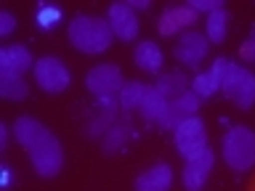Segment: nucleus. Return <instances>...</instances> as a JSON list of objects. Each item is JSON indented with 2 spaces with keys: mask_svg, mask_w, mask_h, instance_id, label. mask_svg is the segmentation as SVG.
<instances>
[{
  "mask_svg": "<svg viewBox=\"0 0 255 191\" xmlns=\"http://www.w3.org/2000/svg\"><path fill=\"white\" fill-rule=\"evenodd\" d=\"M11 130L16 135V141L27 149V157L40 178H53L56 173H61L64 149L59 138L43 122H37L35 117H19Z\"/></svg>",
  "mask_w": 255,
  "mask_h": 191,
  "instance_id": "f257e3e1",
  "label": "nucleus"
},
{
  "mask_svg": "<svg viewBox=\"0 0 255 191\" xmlns=\"http://www.w3.org/2000/svg\"><path fill=\"white\" fill-rule=\"evenodd\" d=\"M67 37L75 51L91 53V56L109 51L112 43H115V32H112L109 21L101 19V16H88V13H80L69 21Z\"/></svg>",
  "mask_w": 255,
  "mask_h": 191,
  "instance_id": "f03ea898",
  "label": "nucleus"
},
{
  "mask_svg": "<svg viewBox=\"0 0 255 191\" xmlns=\"http://www.w3.org/2000/svg\"><path fill=\"white\" fill-rule=\"evenodd\" d=\"M221 154L234 173H247L255 165V130L247 125H231L223 133Z\"/></svg>",
  "mask_w": 255,
  "mask_h": 191,
  "instance_id": "7ed1b4c3",
  "label": "nucleus"
},
{
  "mask_svg": "<svg viewBox=\"0 0 255 191\" xmlns=\"http://www.w3.org/2000/svg\"><path fill=\"white\" fill-rule=\"evenodd\" d=\"M221 93H226L239 109H250L255 103V75L247 67H242V64L229 61Z\"/></svg>",
  "mask_w": 255,
  "mask_h": 191,
  "instance_id": "20e7f679",
  "label": "nucleus"
},
{
  "mask_svg": "<svg viewBox=\"0 0 255 191\" xmlns=\"http://www.w3.org/2000/svg\"><path fill=\"white\" fill-rule=\"evenodd\" d=\"M125 80L117 64H96V67L85 75V88L91 91L99 101H109L117 98L123 91Z\"/></svg>",
  "mask_w": 255,
  "mask_h": 191,
  "instance_id": "39448f33",
  "label": "nucleus"
},
{
  "mask_svg": "<svg viewBox=\"0 0 255 191\" xmlns=\"http://www.w3.org/2000/svg\"><path fill=\"white\" fill-rule=\"evenodd\" d=\"M173 143H175L178 154L186 159V162L199 157L207 149V127H205V122L199 117H191V119H186V122H181L173 130Z\"/></svg>",
  "mask_w": 255,
  "mask_h": 191,
  "instance_id": "423d86ee",
  "label": "nucleus"
},
{
  "mask_svg": "<svg viewBox=\"0 0 255 191\" xmlns=\"http://www.w3.org/2000/svg\"><path fill=\"white\" fill-rule=\"evenodd\" d=\"M35 83L43 88L45 93H64L72 83V72L61 59L56 56H43V59L35 61Z\"/></svg>",
  "mask_w": 255,
  "mask_h": 191,
  "instance_id": "0eeeda50",
  "label": "nucleus"
},
{
  "mask_svg": "<svg viewBox=\"0 0 255 191\" xmlns=\"http://www.w3.org/2000/svg\"><path fill=\"white\" fill-rule=\"evenodd\" d=\"M207 53H210V40L205 37V32H197V29L183 32L178 37V43H175V48H173L175 61L183 64V67H189V69H197L199 64L207 59Z\"/></svg>",
  "mask_w": 255,
  "mask_h": 191,
  "instance_id": "6e6552de",
  "label": "nucleus"
},
{
  "mask_svg": "<svg viewBox=\"0 0 255 191\" xmlns=\"http://www.w3.org/2000/svg\"><path fill=\"white\" fill-rule=\"evenodd\" d=\"M107 21L115 32V37L123 40V43H130V40L138 37V13L130 8V3H123V0L112 3L107 11Z\"/></svg>",
  "mask_w": 255,
  "mask_h": 191,
  "instance_id": "1a4fd4ad",
  "label": "nucleus"
},
{
  "mask_svg": "<svg viewBox=\"0 0 255 191\" xmlns=\"http://www.w3.org/2000/svg\"><path fill=\"white\" fill-rule=\"evenodd\" d=\"M197 19H199V13L189 3L170 5L162 11V16H159L157 29H159V35H183V32L194 29Z\"/></svg>",
  "mask_w": 255,
  "mask_h": 191,
  "instance_id": "9d476101",
  "label": "nucleus"
},
{
  "mask_svg": "<svg viewBox=\"0 0 255 191\" xmlns=\"http://www.w3.org/2000/svg\"><path fill=\"white\" fill-rule=\"evenodd\" d=\"M215 167V154L210 149H205L199 157L189 159L186 165H183V173H181V181H183V189L186 191H202L207 178H210Z\"/></svg>",
  "mask_w": 255,
  "mask_h": 191,
  "instance_id": "9b49d317",
  "label": "nucleus"
},
{
  "mask_svg": "<svg viewBox=\"0 0 255 191\" xmlns=\"http://www.w3.org/2000/svg\"><path fill=\"white\" fill-rule=\"evenodd\" d=\"M199 101H202V98H199L194 91H189L186 96H181V98H175V101H167V111H165V117H162V122H159V127H162V130H175L181 122H186V119L197 117Z\"/></svg>",
  "mask_w": 255,
  "mask_h": 191,
  "instance_id": "f8f14e48",
  "label": "nucleus"
},
{
  "mask_svg": "<svg viewBox=\"0 0 255 191\" xmlns=\"http://www.w3.org/2000/svg\"><path fill=\"white\" fill-rule=\"evenodd\" d=\"M226 67H229V59H223V56L213 59V67L210 69L194 75V80H191V91H194L199 98H213V96L221 91V85H223Z\"/></svg>",
  "mask_w": 255,
  "mask_h": 191,
  "instance_id": "ddd939ff",
  "label": "nucleus"
},
{
  "mask_svg": "<svg viewBox=\"0 0 255 191\" xmlns=\"http://www.w3.org/2000/svg\"><path fill=\"white\" fill-rule=\"evenodd\" d=\"M27 69H35V59H32L27 45L16 43V45H5L0 51V75L24 77Z\"/></svg>",
  "mask_w": 255,
  "mask_h": 191,
  "instance_id": "4468645a",
  "label": "nucleus"
},
{
  "mask_svg": "<svg viewBox=\"0 0 255 191\" xmlns=\"http://www.w3.org/2000/svg\"><path fill=\"white\" fill-rule=\"evenodd\" d=\"M170 186H173V167L165 162L146 167L143 173L135 175L133 183L135 191H170Z\"/></svg>",
  "mask_w": 255,
  "mask_h": 191,
  "instance_id": "2eb2a0df",
  "label": "nucleus"
},
{
  "mask_svg": "<svg viewBox=\"0 0 255 191\" xmlns=\"http://www.w3.org/2000/svg\"><path fill=\"white\" fill-rule=\"evenodd\" d=\"M133 61H135V67H138L141 72L159 75V69H162V64H165V53H162V48H159L157 43H151V40H143V43L135 45Z\"/></svg>",
  "mask_w": 255,
  "mask_h": 191,
  "instance_id": "dca6fc26",
  "label": "nucleus"
},
{
  "mask_svg": "<svg viewBox=\"0 0 255 191\" xmlns=\"http://www.w3.org/2000/svg\"><path fill=\"white\" fill-rule=\"evenodd\" d=\"M154 88L165 96L167 101H175V98H181V96H186L191 91V80L186 77V72L173 69V72H167V75H159Z\"/></svg>",
  "mask_w": 255,
  "mask_h": 191,
  "instance_id": "f3484780",
  "label": "nucleus"
},
{
  "mask_svg": "<svg viewBox=\"0 0 255 191\" xmlns=\"http://www.w3.org/2000/svg\"><path fill=\"white\" fill-rule=\"evenodd\" d=\"M141 117L146 119V122H162V117H165V111H167V98L162 93L157 91L154 85H146V93H143V101H141Z\"/></svg>",
  "mask_w": 255,
  "mask_h": 191,
  "instance_id": "a211bd4d",
  "label": "nucleus"
},
{
  "mask_svg": "<svg viewBox=\"0 0 255 191\" xmlns=\"http://www.w3.org/2000/svg\"><path fill=\"white\" fill-rule=\"evenodd\" d=\"M229 35V11L226 8H218V11L207 13L205 19V37L210 40V43H223Z\"/></svg>",
  "mask_w": 255,
  "mask_h": 191,
  "instance_id": "6ab92c4d",
  "label": "nucleus"
},
{
  "mask_svg": "<svg viewBox=\"0 0 255 191\" xmlns=\"http://www.w3.org/2000/svg\"><path fill=\"white\" fill-rule=\"evenodd\" d=\"M143 93H146V85L138 83V80H128L123 85V91L117 96V103H120V111H133L141 106L143 101Z\"/></svg>",
  "mask_w": 255,
  "mask_h": 191,
  "instance_id": "aec40b11",
  "label": "nucleus"
},
{
  "mask_svg": "<svg viewBox=\"0 0 255 191\" xmlns=\"http://www.w3.org/2000/svg\"><path fill=\"white\" fill-rule=\"evenodd\" d=\"M64 19V11L59 3H51V0H43V3H37V11H35V21L40 29H53L56 24Z\"/></svg>",
  "mask_w": 255,
  "mask_h": 191,
  "instance_id": "412c9836",
  "label": "nucleus"
},
{
  "mask_svg": "<svg viewBox=\"0 0 255 191\" xmlns=\"http://www.w3.org/2000/svg\"><path fill=\"white\" fill-rule=\"evenodd\" d=\"M0 96L5 101H24L29 96V85L24 83V77L0 75Z\"/></svg>",
  "mask_w": 255,
  "mask_h": 191,
  "instance_id": "4be33fe9",
  "label": "nucleus"
},
{
  "mask_svg": "<svg viewBox=\"0 0 255 191\" xmlns=\"http://www.w3.org/2000/svg\"><path fill=\"white\" fill-rule=\"evenodd\" d=\"M130 138H133L130 125H115L107 135H104V151H107V154H117Z\"/></svg>",
  "mask_w": 255,
  "mask_h": 191,
  "instance_id": "5701e85b",
  "label": "nucleus"
},
{
  "mask_svg": "<svg viewBox=\"0 0 255 191\" xmlns=\"http://www.w3.org/2000/svg\"><path fill=\"white\" fill-rule=\"evenodd\" d=\"M189 5L194 8L197 13H213V11H218V8H226L223 0H189Z\"/></svg>",
  "mask_w": 255,
  "mask_h": 191,
  "instance_id": "b1692460",
  "label": "nucleus"
},
{
  "mask_svg": "<svg viewBox=\"0 0 255 191\" xmlns=\"http://www.w3.org/2000/svg\"><path fill=\"white\" fill-rule=\"evenodd\" d=\"M239 59L242 61H255V29L250 32V37L239 45Z\"/></svg>",
  "mask_w": 255,
  "mask_h": 191,
  "instance_id": "393cba45",
  "label": "nucleus"
},
{
  "mask_svg": "<svg viewBox=\"0 0 255 191\" xmlns=\"http://www.w3.org/2000/svg\"><path fill=\"white\" fill-rule=\"evenodd\" d=\"M13 29H16V19H13V13H11V11H0V35L8 37Z\"/></svg>",
  "mask_w": 255,
  "mask_h": 191,
  "instance_id": "a878e982",
  "label": "nucleus"
},
{
  "mask_svg": "<svg viewBox=\"0 0 255 191\" xmlns=\"http://www.w3.org/2000/svg\"><path fill=\"white\" fill-rule=\"evenodd\" d=\"M0 181H3V191L11 189V183H13V173H11V167L3 165V170H0Z\"/></svg>",
  "mask_w": 255,
  "mask_h": 191,
  "instance_id": "bb28decb",
  "label": "nucleus"
},
{
  "mask_svg": "<svg viewBox=\"0 0 255 191\" xmlns=\"http://www.w3.org/2000/svg\"><path fill=\"white\" fill-rule=\"evenodd\" d=\"M128 3H130L133 11H143V8H149V5H151L149 0H128Z\"/></svg>",
  "mask_w": 255,
  "mask_h": 191,
  "instance_id": "cd10ccee",
  "label": "nucleus"
},
{
  "mask_svg": "<svg viewBox=\"0 0 255 191\" xmlns=\"http://www.w3.org/2000/svg\"><path fill=\"white\" fill-rule=\"evenodd\" d=\"M0 143H3V146L8 143V127L5 125H0Z\"/></svg>",
  "mask_w": 255,
  "mask_h": 191,
  "instance_id": "c85d7f7f",
  "label": "nucleus"
}]
</instances>
